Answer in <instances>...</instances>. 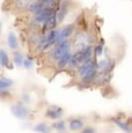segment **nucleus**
I'll use <instances>...</instances> for the list:
<instances>
[{"instance_id": "nucleus-12", "label": "nucleus", "mask_w": 132, "mask_h": 133, "mask_svg": "<svg viewBox=\"0 0 132 133\" xmlns=\"http://www.w3.org/2000/svg\"><path fill=\"white\" fill-rule=\"evenodd\" d=\"M14 86V81L9 78L0 76V91L2 90H9Z\"/></svg>"}, {"instance_id": "nucleus-9", "label": "nucleus", "mask_w": 132, "mask_h": 133, "mask_svg": "<svg viewBox=\"0 0 132 133\" xmlns=\"http://www.w3.org/2000/svg\"><path fill=\"white\" fill-rule=\"evenodd\" d=\"M58 25H59V23H58V21H57V16H56V15H53V16L50 17L47 22H44V23H43L41 31H42V32L50 31V30L58 28Z\"/></svg>"}, {"instance_id": "nucleus-15", "label": "nucleus", "mask_w": 132, "mask_h": 133, "mask_svg": "<svg viewBox=\"0 0 132 133\" xmlns=\"http://www.w3.org/2000/svg\"><path fill=\"white\" fill-rule=\"evenodd\" d=\"M51 126H52L53 130H56V131L63 132V131H66V130H67V123L65 121H59V119H57Z\"/></svg>"}, {"instance_id": "nucleus-21", "label": "nucleus", "mask_w": 132, "mask_h": 133, "mask_svg": "<svg viewBox=\"0 0 132 133\" xmlns=\"http://www.w3.org/2000/svg\"><path fill=\"white\" fill-rule=\"evenodd\" d=\"M9 98H12L11 89H9V90H2V91H0V99L7 101V99H9Z\"/></svg>"}, {"instance_id": "nucleus-17", "label": "nucleus", "mask_w": 132, "mask_h": 133, "mask_svg": "<svg viewBox=\"0 0 132 133\" xmlns=\"http://www.w3.org/2000/svg\"><path fill=\"white\" fill-rule=\"evenodd\" d=\"M103 50H104V41L101 39V42H98L96 45H94V56L96 58L101 57L103 55Z\"/></svg>"}, {"instance_id": "nucleus-3", "label": "nucleus", "mask_w": 132, "mask_h": 133, "mask_svg": "<svg viewBox=\"0 0 132 133\" xmlns=\"http://www.w3.org/2000/svg\"><path fill=\"white\" fill-rule=\"evenodd\" d=\"M75 31H77V24L75 22H72V23H68L66 25H63V27L59 28V32H58V42H62V41L65 39H70L71 37L74 36Z\"/></svg>"}, {"instance_id": "nucleus-7", "label": "nucleus", "mask_w": 132, "mask_h": 133, "mask_svg": "<svg viewBox=\"0 0 132 133\" xmlns=\"http://www.w3.org/2000/svg\"><path fill=\"white\" fill-rule=\"evenodd\" d=\"M86 123L83 118H79V117H74L68 121V129L71 131H81L85 127Z\"/></svg>"}, {"instance_id": "nucleus-16", "label": "nucleus", "mask_w": 132, "mask_h": 133, "mask_svg": "<svg viewBox=\"0 0 132 133\" xmlns=\"http://www.w3.org/2000/svg\"><path fill=\"white\" fill-rule=\"evenodd\" d=\"M34 59H35V55H32V53H28V55H26L23 67L26 68V70H31L32 66H34Z\"/></svg>"}, {"instance_id": "nucleus-1", "label": "nucleus", "mask_w": 132, "mask_h": 133, "mask_svg": "<svg viewBox=\"0 0 132 133\" xmlns=\"http://www.w3.org/2000/svg\"><path fill=\"white\" fill-rule=\"evenodd\" d=\"M72 46H73V43H72L71 38L70 39L62 41V42H58V43H56L55 46H52V49H50V50L45 53V58H47V60L50 61V63L56 64L60 57H63L65 53L71 51Z\"/></svg>"}, {"instance_id": "nucleus-25", "label": "nucleus", "mask_w": 132, "mask_h": 133, "mask_svg": "<svg viewBox=\"0 0 132 133\" xmlns=\"http://www.w3.org/2000/svg\"><path fill=\"white\" fill-rule=\"evenodd\" d=\"M1 67H2V65H1V63H0V71H1Z\"/></svg>"}, {"instance_id": "nucleus-24", "label": "nucleus", "mask_w": 132, "mask_h": 133, "mask_svg": "<svg viewBox=\"0 0 132 133\" xmlns=\"http://www.w3.org/2000/svg\"><path fill=\"white\" fill-rule=\"evenodd\" d=\"M38 1H42V2H45V4H47V2H49V0H38Z\"/></svg>"}, {"instance_id": "nucleus-2", "label": "nucleus", "mask_w": 132, "mask_h": 133, "mask_svg": "<svg viewBox=\"0 0 132 133\" xmlns=\"http://www.w3.org/2000/svg\"><path fill=\"white\" fill-rule=\"evenodd\" d=\"M11 112L12 115L15 117V118L20 119V121H28L32 117V112L30 108L24 104L23 102H17V103H14L13 105L11 107Z\"/></svg>"}, {"instance_id": "nucleus-19", "label": "nucleus", "mask_w": 132, "mask_h": 133, "mask_svg": "<svg viewBox=\"0 0 132 133\" xmlns=\"http://www.w3.org/2000/svg\"><path fill=\"white\" fill-rule=\"evenodd\" d=\"M109 61H110V59H101V60H97V68H98V71H105L107 68H108Z\"/></svg>"}, {"instance_id": "nucleus-18", "label": "nucleus", "mask_w": 132, "mask_h": 133, "mask_svg": "<svg viewBox=\"0 0 132 133\" xmlns=\"http://www.w3.org/2000/svg\"><path fill=\"white\" fill-rule=\"evenodd\" d=\"M52 126H49V124L48 123H39V124H37L36 126L34 127V131L36 132H42V133H47L49 131H51Z\"/></svg>"}, {"instance_id": "nucleus-23", "label": "nucleus", "mask_w": 132, "mask_h": 133, "mask_svg": "<svg viewBox=\"0 0 132 133\" xmlns=\"http://www.w3.org/2000/svg\"><path fill=\"white\" fill-rule=\"evenodd\" d=\"M1 30H2V25H1V21H0V35H1Z\"/></svg>"}, {"instance_id": "nucleus-11", "label": "nucleus", "mask_w": 132, "mask_h": 133, "mask_svg": "<svg viewBox=\"0 0 132 133\" xmlns=\"http://www.w3.org/2000/svg\"><path fill=\"white\" fill-rule=\"evenodd\" d=\"M24 58H26V56H24L21 51H19V50L13 51V55H12V61H13V64L15 66H17V67L23 66Z\"/></svg>"}, {"instance_id": "nucleus-20", "label": "nucleus", "mask_w": 132, "mask_h": 133, "mask_svg": "<svg viewBox=\"0 0 132 133\" xmlns=\"http://www.w3.org/2000/svg\"><path fill=\"white\" fill-rule=\"evenodd\" d=\"M21 102H23L24 104L29 105V104L31 103V96H30V94L27 93V91H23V93L21 94Z\"/></svg>"}, {"instance_id": "nucleus-6", "label": "nucleus", "mask_w": 132, "mask_h": 133, "mask_svg": "<svg viewBox=\"0 0 132 133\" xmlns=\"http://www.w3.org/2000/svg\"><path fill=\"white\" fill-rule=\"evenodd\" d=\"M47 6V4L45 2H42V1H38V0H30L29 4H28V6L26 7V9H24V12H27L28 14H35L36 12L41 11L42 8H44V7Z\"/></svg>"}, {"instance_id": "nucleus-22", "label": "nucleus", "mask_w": 132, "mask_h": 133, "mask_svg": "<svg viewBox=\"0 0 132 133\" xmlns=\"http://www.w3.org/2000/svg\"><path fill=\"white\" fill-rule=\"evenodd\" d=\"M81 132H95V129H93V127H83L81 130Z\"/></svg>"}, {"instance_id": "nucleus-10", "label": "nucleus", "mask_w": 132, "mask_h": 133, "mask_svg": "<svg viewBox=\"0 0 132 133\" xmlns=\"http://www.w3.org/2000/svg\"><path fill=\"white\" fill-rule=\"evenodd\" d=\"M7 45L12 51L19 50V38L16 37V35L13 31H9L7 35Z\"/></svg>"}, {"instance_id": "nucleus-5", "label": "nucleus", "mask_w": 132, "mask_h": 133, "mask_svg": "<svg viewBox=\"0 0 132 133\" xmlns=\"http://www.w3.org/2000/svg\"><path fill=\"white\" fill-rule=\"evenodd\" d=\"M64 115V109L59 105H50L48 107V109L45 110V115L48 119H51V121H57L60 119Z\"/></svg>"}, {"instance_id": "nucleus-4", "label": "nucleus", "mask_w": 132, "mask_h": 133, "mask_svg": "<svg viewBox=\"0 0 132 133\" xmlns=\"http://www.w3.org/2000/svg\"><path fill=\"white\" fill-rule=\"evenodd\" d=\"M70 8H71V0H63L57 11V14H56L57 21L59 24L63 23L65 21V19L67 17V15L70 14Z\"/></svg>"}, {"instance_id": "nucleus-8", "label": "nucleus", "mask_w": 132, "mask_h": 133, "mask_svg": "<svg viewBox=\"0 0 132 133\" xmlns=\"http://www.w3.org/2000/svg\"><path fill=\"white\" fill-rule=\"evenodd\" d=\"M71 57H72V52H71V51H68V52L65 53L63 57H60L59 59H58L57 63L55 64L56 68H57V70H59V71H63V70H65V68H67Z\"/></svg>"}, {"instance_id": "nucleus-13", "label": "nucleus", "mask_w": 132, "mask_h": 133, "mask_svg": "<svg viewBox=\"0 0 132 133\" xmlns=\"http://www.w3.org/2000/svg\"><path fill=\"white\" fill-rule=\"evenodd\" d=\"M9 56L4 49H0V63H1L2 67H12L9 65Z\"/></svg>"}, {"instance_id": "nucleus-14", "label": "nucleus", "mask_w": 132, "mask_h": 133, "mask_svg": "<svg viewBox=\"0 0 132 133\" xmlns=\"http://www.w3.org/2000/svg\"><path fill=\"white\" fill-rule=\"evenodd\" d=\"M113 123H114V124H116V125H117V126L119 127V129H122L123 131H125V132H132V127L130 126V125H129L128 123L121 121V119H118V118H113Z\"/></svg>"}]
</instances>
